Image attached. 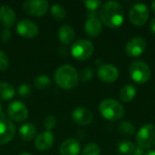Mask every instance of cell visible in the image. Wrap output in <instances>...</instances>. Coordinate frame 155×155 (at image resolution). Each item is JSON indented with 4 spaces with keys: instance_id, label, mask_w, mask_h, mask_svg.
Listing matches in <instances>:
<instances>
[{
    "instance_id": "d6a6232c",
    "label": "cell",
    "mask_w": 155,
    "mask_h": 155,
    "mask_svg": "<svg viewBox=\"0 0 155 155\" xmlns=\"http://www.w3.org/2000/svg\"><path fill=\"white\" fill-rule=\"evenodd\" d=\"M10 37H11V33H10V30L9 29H4L2 32H1V35H0V38L3 42H8L10 40Z\"/></svg>"
},
{
    "instance_id": "30bf717a",
    "label": "cell",
    "mask_w": 155,
    "mask_h": 155,
    "mask_svg": "<svg viewBox=\"0 0 155 155\" xmlns=\"http://www.w3.org/2000/svg\"><path fill=\"white\" fill-rule=\"evenodd\" d=\"M147 42L144 38L137 36L132 38L125 45V52L132 57H138L145 51Z\"/></svg>"
},
{
    "instance_id": "4dcf8cb0",
    "label": "cell",
    "mask_w": 155,
    "mask_h": 155,
    "mask_svg": "<svg viewBox=\"0 0 155 155\" xmlns=\"http://www.w3.org/2000/svg\"><path fill=\"white\" fill-rule=\"evenodd\" d=\"M18 94L21 97H28L31 94V87L29 84H23L19 85L18 88Z\"/></svg>"
},
{
    "instance_id": "5b68a950",
    "label": "cell",
    "mask_w": 155,
    "mask_h": 155,
    "mask_svg": "<svg viewBox=\"0 0 155 155\" xmlns=\"http://www.w3.org/2000/svg\"><path fill=\"white\" fill-rule=\"evenodd\" d=\"M130 75L135 83L144 84L151 77V69L145 62L136 60L130 65Z\"/></svg>"
},
{
    "instance_id": "277c9868",
    "label": "cell",
    "mask_w": 155,
    "mask_h": 155,
    "mask_svg": "<svg viewBox=\"0 0 155 155\" xmlns=\"http://www.w3.org/2000/svg\"><path fill=\"white\" fill-rule=\"evenodd\" d=\"M137 145L143 149H152L155 147V125L145 124L138 132L136 135Z\"/></svg>"
},
{
    "instance_id": "1f68e13d",
    "label": "cell",
    "mask_w": 155,
    "mask_h": 155,
    "mask_svg": "<svg viewBox=\"0 0 155 155\" xmlns=\"http://www.w3.org/2000/svg\"><path fill=\"white\" fill-rule=\"evenodd\" d=\"M9 64L8 57L3 51L0 50V71H5L7 69Z\"/></svg>"
},
{
    "instance_id": "8d00e7d4",
    "label": "cell",
    "mask_w": 155,
    "mask_h": 155,
    "mask_svg": "<svg viewBox=\"0 0 155 155\" xmlns=\"http://www.w3.org/2000/svg\"><path fill=\"white\" fill-rule=\"evenodd\" d=\"M152 8H153V12L155 13V1H153V2L152 3Z\"/></svg>"
},
{
    "instance_id": "4fadbf2b",
    "label": "cell",
    "mask_w": 155,
    "mask_h": 155,
    "mask_svg": "<svg viewBox=\"0 0 155 155\" xmlns=\"http://www.w3.org/2000/svg\"><path fill=\"white\" fill-rule=\"evenodd\" d=\"M97 74L100 80L104 83H114L119 77L118 69L112 64H101L98 67Z\"/></svg>"
},
{
    "instance_id": "d4e9b609",
    "label": "cell",
    "mask_w": 155,
    "mask_h": 155,
    "mask_svg": "<svg viewBox=\"0 0 155 155\" xmlns=\"http://www.w3.org/2000/svg\"><path fill=\"white\" fill-rule=\"evenodd\" d=\"M51 84L52 83H51L50 78L46 75H39V76L35 77V79L34 81L35 87H36L38 89H46V88L50 87Z\"/></svg>"
},
{
    "instance_id": "603a6c76",
    "label": "cell",
    "mask_w": 155,
    "mask_h": 155,
    "mask_svg": "<svg viewBox=\"0 0 155 155\" xmlns=\"http://www.w3.org/2000/svg\"><path fill=\"white\" fill-rule=\"evenodd\" d=\"M136 146L134 143L130 141H123L118 143L117 149L120 153L124 155H134Z\"/></svg>"
},
{
    "instance_id": "8fae6325",
    "label": "cell",
    "mask_w": 155,
    "mask_h": 155,
    "mask_svg": "<svg viewBox=\"0 0 155 155\" xmlns=\"http://www.w3.org/2000/svg\"><path fill=\"white\" fill-rule=\"evenodd\" d=\"M16 31L19 35L25 38H34L38 35V26L28 19L20 20L16 25Z\"/></svg>"
},
{
    "instance_id": "484cf974",
    "label": "cell",
    "mask_w": 155,
    "mask_h": 155,
    "mask_svg": "<svg viewBox=\"0 0 155 155\" xmlns=\"http://www.w3.org/2000/svg\"><path fill=\"white\" fill-rule=\"evenodd\" d=\"M51 14L56 20H62L65 17V9L59 4H54L51 6Z\"/></svg>"
},
{
    "instance_id": "7c38bea8",
    "label": "cell",
    "mask_w": 155,
    "mask_h": 155,
    "mask_svg": "<svg viewBox=\"0 0 155 155\" xmlns=\"http://www.w3.org/2000/svg\"><path fill=\"white\" fill-rule=\"evenodd\" d=\"M15 134L14 124L5 117L0 118V145L9 143Z\"/></svg>"
},
{
    "instance_id": "d6986e66",
    "label": "cell",
    "mask_w": 155,
    "mask_h": 155,
    "mask_svg": "<svg viewBox=\"0 0 155 155\" xmlns=\"http://www.w3.org/2000/svg\"><path fill=\"white\" fill-rule=\"evenodd\" d=\"M74 36H75V33L72 26H70L68 25H64L59 28L58 38L62 44H64V45L71 44L74 41Z\"/></svg>"
},
{
    "instance_id": "4316f807",
    "label": "cell",
    "mask_w": 155,
    "mask_h": 155,
    "mask_svg": "<svg viewBox=\"0 0 155 155\" xmlns=\"http://www.w3.org/2000/svg\"><path fill=\"white\" fill-rule=\"evenodd\" d=\"M82 155H100V147L94 143H88L84 147Z\"/></svg>"
},
{
    "instance_id": "cb8c5ba5",
    "label": "cell",
    "mask_w": 155,
    "mask_h": 155,
    "mask_svg": "<svg viewBox=\"0 0 155 155\" xmlns=\"http://www.w3.org/2000/svg\"><path fill=\"white\" fill-rule=\"evenodd\" d=\"M118 130H119V133L124 135V136H127V137H130V136H133L135 133V127L134 125L129 122V121H124L122 122L119 126H118Z\"/></svg>"
},
{
    "instance_id": "7a4b0ae2",
    "label": "cell",
    "mask_w": 155,
    "mask_h": 155,
    "mask_svg": "<svg viewBox=\"0 0 155 155\" xmlns=\"http://www.w3.org/2000/svg\"><path fill=\"white\" fill-rule=\"evenodd\" d=\"M54 80L61 88L70 90L78 84L79 74L75 68L69 64H64L56 69L54 73Z\"/></svg>"
},
{
    "instance_id": "83f0119b",
    "label": "cell",
    "mask_w": 155,
    "mask_h": 155,
    "mask_svg": "<svg viewBox=\"0 0 155 155\" xmlns=\"http://www.w3.org/2000/svg\"><path fill=\"white\" fill-rule=\"evenodd\" d=\"M94 75V70L90 67H85L84 68L79 75V80L82 82H88Z\"/></svg>"
},
{
    "instance_id": "7402d4cb",
    "label": "cell",
    "mask_w": 155,
    "mask_h": 155,
    "mask_svg": "<svg viewBox=\"0 0 155 155\" xmlns=\"http://www.w3.org/2000/svg\"><path fill=\"white\" fill-rule=\"evenodd\" d=\"M15 96V88L8 83H0V100L8 101Z\"/></svg>"
},
{
    "instance_id": "6da1fadb",
    "label": "cell",
    "mask_w": 155,
    "mask_h": 155,
    "mask_svg": "<svg viewBox=\"0 0 155 155\" xmlns=\"http://www.w3.org/2000/svg\"><path fill=\"white\" fill-rule=\"evenodd\" d=\"M102 22L111 28L120 27L124 21V11L122 5L116 1L104 3L100 10Z\"/></svg>"
},
{
    "instance_id": "52a82bcc",
    "label": "cell",
    "mask_w": 155,
    "mask_h": 155,
    "mask_svg": "<svg viewBox=\"0 0 155 155\" xmlns=\"http://www.w3.org/2000/svg\"><path fill=\"white\" fill-rule=\"evenodd\" d=\"M149 15L150 13L148 7L142 3L135 4L129 12L130 21L132 22V24L138 26L146 24V22L149 19Z\"/></svg>"
},
{
    "instance_id": "9a60e30c",
    "label": "cell",
    "mask_w": 155,
    "mask_h": 155,
    "mask_svg": "<svg viewBox=\"0 0 155 155\" xmlns=\"http://www.w3.org/2000/svg\"><path fill=\"white\" fill-rule=\"evenodd\" d=\"M54 142V134L49 131H45L37 135L35 140V146L40 151H46L53 146Z\"/></svg>"
},
{
    "instance_id": "ba28073f",
    "label": "cell",
    "mask_w": 155,
    "mask_h": 155,
    "mask_svg": "<svg viewBox=\"0 0 155 155\" xmlns=\"http://www.w3.org/2000/svg\"><path fill=\"white\" fill-rule=\"evenodd\" d=\"M49 7V4L45 0H30L23 3L22 8L25 13L32 16H42L45 15Z\"/></svg>"
},
{
    "instance_id": "74e56055",
    "label": "cell",
    "mask_w": 155,
    "mask_h": 155,
    "mask_svg": "<svg viewBox=\"0 0 155 155\" xmlns=\"http://www.w3.org/2000/svg\"><path fill=\"white\" fill-rule=\"evenodd\" d=\"M18 155H30L29 153H19Z\"/></svg>"
},
{
    "instance_id": "3957f363",
    "label": "cell",
    "mask_w": 155,
    "mask_h": 155,
    "mask_svg": "<svg viewBox=\"0 0 155 155\" xmlns=\"http://www.w3.org/2000/svg\"><path fill=\"white\" fill-rule=\"evenodd\" d=\"M99 111L102 116L109 121H118L124 114V109L123 105L114 99H105L99 106Z\"/></svg>"
},
{
    "instance_id": "e0dca14e",
    "label": "cell",
    "mask_w": 155,
    "mask_h": 155,
    "mask_svg": "<svg viewBox=\"0 0 155 155\" xmlns=\"http://www.w3.org/2000/svg\"><path fill=\"white\" fill-rule=\"evenodd\" d=\"M103 29V25L101 21L95 16L89 17L84 24V31L86 35L90 37L98 36Z\"/></svg>"
},
{
    "instance_id": "ffe728a7",
    "label": "cell",
    "mask_w": 155,
    "mask_h": 155,
    "mask_svg": "<svg viewBox=\"0 0 155 155\" xmlns=\"http://www.w3.org/2000/svg\"><path fill=\"white\" fill-rule=\"evenodd\" d=\"M36 134V129L35 125L31 123H26L23 124L19 129V135L23 141L29 142L35 138Z\"/></svg>"
},
{
    "instance_id": "8992f818",
    "label": "cell",
    "mask_w": 155,
    "mask_h": 155,
    "mask_svg": "<svg viewBox=\"0 0 155 155\" xmlns=\"http://www.w3.org/2000/svg\"><path fill=\"white\" fill-rule=\"evenodd\" d=\"M94 53V45L93 44L85 39H80L74 42L71 47L72 55L79 61L87 60L92 56Z\"/></svg>"
},
{
    "instance_id": "ac0fdd59",
    "label": "cell",
    "mask_w": 155,
    "mask_h": 155,
    "mask_svg": "<svg viewBox=\"0 0 155 155\" xmlns=\"http://www.w3.org/2000/svg\"><path fill=\"white\" fill-rule=\"evenodd\" d=\"M80 153V144L77 140L70 138L63 142L60 146L61 155H77Z\"/></svg>"
},
{
    "instance_id": "9c48e42d",
    "label": "cell",
    "mask_w": 155,
    "mask_h": 155,
    "mask_svg": "<svg viewBox=\"0 0 155 155\" xmlns=\"http://www.w3.org/2000/svg\"><path fill=\"white\" fill-rule=\"evenodd\" d=\"M7 114L11 120L16 123H22L27 118L28 111L22 102L15 101L9 104L7 107Z\"/></svg>"
},
{
    "instance_id": "f546056e",
    "label": "cell",
    "mask_w": 155,
    "mask_h": 155,
    "mask_svg": "<svg viewBox=\"0 0 155 155\" xmlns=\"http://www.w3.org/2000/svg\"><path fill=\"white\" fill-rule=\"evenodd\" d=\"M84 4L88 10H90L91 12H94L102 5V2L98 0H86L84 1Z\"/></svg>"
},
{
    "instance_id": "f1b7e54d",
    "label": "cell",
    "mask_w": 155,
    "mask_h": 155,
    "mask_svg": "<svg viewBox=\"0 0 155 155\" xmlns=\"http://www.w3.org/2000/svg\"><path fill=\"white\" fill-rule=\"evenodd\" d=\"M44 124H45V127L47 131H51L52 129H54V127L55 126L56 124V120L54 118V115H47L45 118V121H44Z\"/></svg>"
},
{
    "instance_id": "836d02e7",
    "label": "cell",
    "mask_w": 155,
    "mask_h": 155,
    "mask_svg": "<svg viewBox=\"0 0 155 155\" xmlns=\"http://www.w3.org/2000/svg\"><path fill=\"white\" fill-rule=\"evenodd\" d=\"M149 27H150V30H151L153 34H155V17L151 20L150 25H149Z\"/></svg>"
},
{
    "instance_id": "5bb4252c",
    "label": "cell",
    "mask_w": 155,
    "mask_h": 155,
    "mask_svg": "<svg viewBox=\"0 0 155 155\" xmlns=\"http://www.w3.org/2000/svg\"><path fill=\"white\" fill-rule=\"evenodd\" d=\"M72 118L79 125H89L93 122V114L84 107H77L72 113Z\"/></svg>"
},
{
    "instance_id": "d590c367",
    "label": "cell",
    "mask_w": 155,
    "mask_h": 155,
    "mask_svg": "<svg viewBox=\"0 0 155 155\" xmlns=\"http://www.w3.org/2000/svg\"><path fill=\"white\" fill-rule=\"evenodd\" d=\"M143 155H155V151H149Z\"/></svg>"
},
{
    "instance_id": "2e32d148",
    "label": "cell",
    "mask_w": 155,
    "mask_h": 155,
    "mask_svg": "<svg viewBox=\"0 0 155 155\" xmlns=\"http://www.w3.org/2000/svg\"><path fill=\"white\" fill-rule=\"evenodd\" d=\"M0 22L6 29H9L15 25V13L9 5H4L0 6Z\"/></svg>"
},
{
    "instance_id": "e575fe53",
    "label": "cell",
    "mask_w": 155,
    "mask_h": 155,
    "mask_svg": "<svg viewBox=\"0 0 155 155\" xmlns=\"http://www.w3.org/2000/svg\"><path fill=\"white\" fill-rule=\"evenodd\" d=\"M134 155H143V150L142 148H140L138 145L136 146V149L134 151Z\"/></svg>"
},
{
    "instance_id": "44dd1931",
    "label": "cell",
    "mask_w": 155,
    "mask_h": 155,
    "mask_svg": "<svg viewBox=\"0 0 155 155\" xmlns=\"http://www.w3.org/2000/svg\"><path fill=\"white\" fill-rule=\"evenodd\" d=\"M136 95V88L133 84H126L122 87L119 96L123 102H131Z\"/></svg>"
},
{
    "instance_id": "f35d334b",
    "label": "cell",
    "mask_w": 155,
    "mask_h": 155,
    "mask_svg": "<svg viewBox=\"0 0 155 155\" xmlns=\"http://www.w3.org/2000/svg\"><path fill=\"white\" fill-rule=\"evenodd\" d=\"M2 114V105H1V104H0V114Z\"/></svg>"
}]
</instances>
